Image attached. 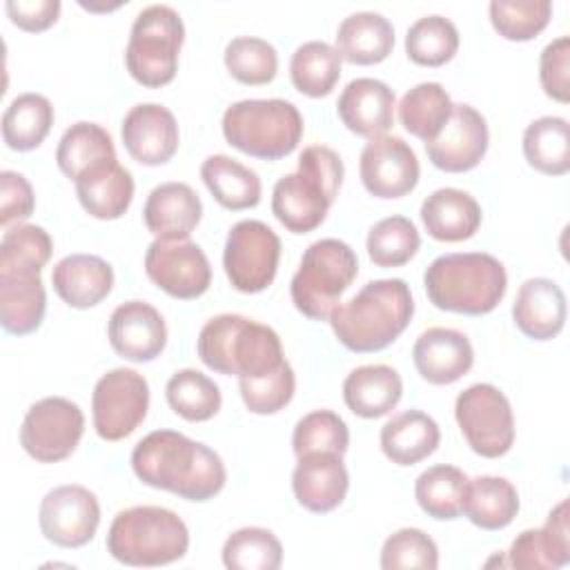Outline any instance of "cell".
<instances>
[{"instance_id": "obj_45", "label": "cell", "mask_w": 570, "mask_h": 570, "mask_svg": "<svg viewBox=\"0 0 570 570\" xmlns=\"http://www.w3.org/2000/svg\"><path fill=\"white\" fill-rule=\"evenodd\" d=\"M229 76L243 85H267L276 78L278 53L272 42L256 36L232 38L223 53Z\"/></svg>"}, {"instance_id": "obj_34", "label": "cell", "mask_w": 570, "mask_h": 570, "mask_svg": "<svg viewBox=\"0 0 570 570\" xmlns=\"http://www.w3.org/2000/svg\"><path fill=\"white\" fill-rule=\"evenodd\" d=\"M111 163H118L111 134L96 122H73L56 147V165L73 183L80 176Z\"/></svg>"}, {"instance_id": "obj_26", "label": "cell", "mask_w": 570, "mask_h": 570, "mask_svg": "<svg viewBox=\"0 0 570 570\" xmlns=\"http://www.w3.org/2000/svg\"><path fill=\"white\" fill-rule=\"evenodd\" d=\"M47 312V292L38 269L0 267V323L16 336L36 332Z\"/></svg>"}, {"instance_id": "obj_38", "label": "cell", "mask_w": 570, "mask_h": 570, "mask_svg": "<svg viewBox=\"0 0 570 570\" xmlns=\"http://www.w3.org/2000/svg\"><path fill=\"white\" fill-rule=\"evenodd\" d=\"M452 98L439 82H419L399 102V120L403 129L423 142L439 136L452 114Z\"/></svg>"}, {"instance_id": "obj_27", "label": "cell", "mask_w": 570, "mask_h": 570, "mask_svg": "<svg viewBox=\"0 0 570 570\" xmlns=\"http://www.w3.org/2000/svg\"><path fill=\"white\" fill-rule=\"evenodd\" d=\"M51 285L69 307L89 309L111 294L114 269L96 254H69L53 265Z\"/></svg>"}, {"instance_id": "obj_20", "label": "cell", "mask_w": 570, "mask_h": 570, "mask_svg": "<svg viewBox=\"0 0 570 570\" xmlns=\"http://www.w3.org/2000/svg\"><path fill=\"white\" fill-rule=\"evenodd\" d=\"M292 472V492L305 510L327 514L336 510L350 490V474L343 454L307 452L296 456Z\"/></svg>"}, {"instance_id": "obj_4", "label": "cell", "mask_w": 570, "mask_h": 570, "mask_svg": "<svg viewBox=\"0 0 570 570\" xmlns=\"http://www.w3.org/2000/svg\"><path fill=\"white\" fill-rule=\"evenodd\" d=\"M423 285L430 303L443 312L483 316L505 296L508 274L499 258L485 252H456L434 258Z\"/></svg>"}, {"instance_id": "obj_8", "label": "cell", "mask_w": 570, "mask_h": 570, "mask_svg": "<svg viewBox=\"0 0 570 570\" xmlns=\"http://www.w3.org/2000/svg\"><path fill=\"white\" fill-rule=\"evenodd\" d=\"M358 274L356 252L338 238L314 240L301 258L289 283L294 307L312 318L327 321L341 296Z\"/></svg>"}, {"instance_id": "obj_7", "label": "cell", "mask_w": 570, "mask_h": 570, "mask_svg": "<svg viewBox=\"0 0 570 570\" xmlns=\"http://www.w3.org/2000/svg\"><path fill=\"white\" fill-rule=\"evenodd\" d=\"M225 140L261 160L289 156L305 131L298 107L283 98H247L229 105L223 114Z\"/></svg>"}, {"instance_id": "obj_51", "label": "cell", "mask_w": 570, "mask_h": 570, "mask_svg": "<svg viewBox=\"0 0 570 570\" xmlns=\"http://www.w3.org/2000/svg\"><path fill=\"white\" fill-rule=\"evenodd\" d=\"M539 82L548 98L570 100V38L559 36L548 42L539 56Z\"/></svg>"}, {"instance_id": "obj_19", "label": "cell", "mask_w": 570, "mask_h": 570, "mask_svg": "<svg viewBox=\"0 0 570 570\" xmlns=\"http://www.w3.org/2000/svg\"><path fill=\"white\" fill-rule=\"evenodd\" d=\"M107 336L118 356L134 363H149L167 345V325L154 305L127 301L111 312Z\"/></svg>"}, {"instance_id": "obj_9", "label": "cell", "mask_w": 570, "mask_h": 570, "mask_svg": "<svg viewBox=\"0 0 570 570\" xmlns=\"http://www.w3.org/2000/svg\"><path fill=\"white\" fill-rule=\"evenodd\" d=\"M185 42V24L176 9L167 4L145 7L129 33L125 67L129 76L149 89L165 87L178 69V53Z\"/></svg>"}, {"instance_id": "obj_14", "label": "cell", "mask_w": 570, "mask_h": 570, "mask_svg": "<svg viewBox=\"0 0 570 570\" xmlns=\"http://www.w3.org/2000/svg\"><path fill=\"white\" fill-rule=\"evenodd\" d=\"M149 281L178 301H194L212 285V265L200 245L187 240H154L145 252Z\"/></svg>"}, {"instance_id": "obj_29", "label": "cell", "mask_w": 570, "mask_h": 570, "mask_svg": "<svg viewBox=\"0 0 570 570\" xmlns=\"http://www.w3.org/2000/svg\"><path fill=\"white\" fill-rule=\"evenodd\" d=\"M403 396L401 374L383 363L354 367L343 381V401L361 419L390 414Z\"/></svg>"}, {"instance_id": "obj_31", "label": "cell", "mask_w": 570, "mask_h": 570, "mask_svg": "<svg viewBox=\"0 0 570 570\" xmlns=\"http://www.w3.org/2000/svg\"><path fill=\"white\" fill-rule=\"evenodd\" d=\"M381 450L396 465H414L428 459L441 443L439 423L421 412L405 410L381 428Z\"/></svg>"}, {"instance_id": "obj_43", "label": "cell", "mask_w": 570, "mask_h": 570, "mask_svg": "<svg viewBox=\"0 0 570 570\" xmlns=\"http://www.w3.org/2000/svg\"><path fill=\"white\" fill-rule=\"evenodd\" d=\"M220 554L229 570H278L283 563V546L278 537L258 525L232 532L225 539Z\"/></svg>"}, {"instance_id": "obj_53", "label": "cell", "mask_w": 570, "mask_h": 570, "mask_svg": "<svg viewBox=\"0 0 570 570\" xmlns=\"http://www.w3.org/2000/svg\"><path fill=\"white\" fill-rule=\"evenodd\" d=\"M62 4L58 0H7L4 11L9 20L29 33H38L56 24Z\"/></svg>"}, {"instance_id": "obj_1", "label": "cell", "mask_w": 570, "mask_h": 570, "mask_svg": "<svg viewBox=\"0 0 570 570\" xmlns=\"http://www.w3.org/2000/svg\"><path fill=\"white\" fill-rule=\"evenodd\" d=\"M131 470L140 483L187 501L214 499L227 481L218 452L174 430H154L131 452Z\"/></svg>"}, {"instance_id": "obj_36", "label": "cell", "mask_w": 570, "mask_h": 570, "mask_svg": "<svg viewBox=\"0 0 570 570\" xmlns=\"http://www.w3.org/2000/svg\"><path fill=\"white\" fill-rule=\"evenodd\" d=\"M53 125V105L42 94L16 96L2 114V138L13 151H31L45 142Z\"/></svg>"}, {"instance_id": "obj_44", "label": "cell", "mask_w": 570, "mask_h": 570, "mask_svg": "<svg viewBox=\"0 0 570 570\" xmlns=\"http://www.w3.org/2000/svg\"><path fill=\"white\" fill-rule=\"evenodd\" d=\"M365 247L376 267H401L416 256L421 236L410 218L387 216L370 227Z\"/></svg>"}, {"instance_id": "obj_52", "label": "cell", "mask_w": 570, "mask_h": 570, "mask_svg": "<svg viewBox=\"0 0 570 570\" xmlns=\"http://www.w3.org/2000/svg\"><path fill=\"white\" fill-rule=\"evenodd\" d=\"M36 196L31 183L11 169L0 174V225L9 229L13 223L20 225L33 214Z\"/></svg>"}, {"instance_id": "obj_10", "label": "cell", "mask_w": 570, "mask_h": 570, "mask_svg": "<svg viewBox=\"0 0 570 570\" xmlns=\"http://www.w3.org/2000/svg\"><path fill=\"white\" fill-rule=\"evenodd\" d=\"M456 425L470 450L483 459H499L514 443V414L508 396L492 383L465 387L454 403Z\"/></svg>"}, {"instance_id": "obj_15", "label": "cell", "mask_w": 570, "mask_h": 570, "mask_svg": "<svg viewBox=\"0 0 570 570\" xmlns=\"http://www.w3.org/2000/svg\"><path fill=\"white\" fill-rule=\"evenodd\" d=\"M38 523L45 539L53 546L82 548L100 525V503L85 485H58L42 497Z\"/></svg>"}, {"instance_id": "obj_23", "label": "cell", "mask_w": 570, "mask_h": 570, "mask_svg": "<svg viewBox=\"0 0 570 570\" xmlns=\"http://www.w3.org/2000/svg\"><path fill=\"white\" fill-rule=\"evenodd\" d=\"M203 218V203L187 183L156 185L142 207L145 227L158 240H187Z\"/></svg>"}, {"instance_id": "obj_5", "label": "cell", "mask_w": 570, "mask_h": 570, "mask_svg": "<svg viewBox=\"0 0 570 570\" xmlns=\"http://www.w3.org/2000/svg\"><path fill=\"white\" fill-rule=\"evenodd\" d=\"M196 350L212 372L238 379L263 376L285 361L281 336L269 325L240 314L209 318L198 332Z\"/></svg>"}, {"instance_id": "obj_12", "label": "cell", "mask_w": 570, "mask_h": 570, "mask_svg": "<svg viewBox=\"0 0 570 570\" xmlns=\"http://www.w3.org/2000/svg\"><path fill=\"white\" fill-rule=\"evenodd\" d=\"M149 383L131 367H116L102 374L91 394L94 430L102 441L129 436L147 416Z\"/></svg>"}, {"instance_id": "obj_18", "label": "cell", "mask_w": 570, "mask_h": 570, "mask_svg": "<svg viewBox=\"0 0 570 570\" xmlns=\"http://www.w3.org/2000/svg\"><path fill=\"white\" fill-rule=\"evenodd\" d=\"M120 136L127 154L147 167L169 163L180 142L174 114L158 102H140L131 107L122 118Z\"/></svg>"}, {"instance_id": "obj_48", "label": "cell", "mask_w": 570, "mask_h": 570, "mask_svg": "<svg viewBox=\"0 0 570 570\" xmlns=\"http://www.w3.org/2000/svg\"><path fill=\"white\" fill-rule=\"evenodd\" d=\"M238 390L245 407L252 414H276L294 399L296 376L285 358L276 370L263 376L238 379Z\"/></svg>"}, {"instance_id": "obj_49", "label": "cell", "mask_w": 570, "mask_h": 570, "mask_svg": "<svg viewBox=\"0 0 570 570\" xmlns=\"http://www.w3.org/2000/svg\"><path fill=\"white\" fill-rule=\"evenodd\" d=\"M53 252V240L49 232L40 225L20 223L4 229L0 240V267H24L38 269L49 263Z\"/></svg>"}, {"instance_id": "obj_47", "label": "cell", "mask_w": 570, "mask_h": 570, "mask_svg": "<svg viewBox=\"0 0 570 570\" xmlns=\"http://www.w3.org/2000/svg\"><path fill=\"white\" fill-rule=\"evenodd\" d=\"M350 448L347 423L332 410H314L301 416L292 432V450L296 456L307 452L345 454Z\"/></svg>"}, {"instance_id": "obj_22", "label": "cell", "mask_w": 570, "mask_h": 570, "mask_svg": "<svg viewBox=\"0 0 570 570\" xmlns=\"http://www.w3.org/2000/svg\"><path fill=\"white\" fill-rule=\"evenodd\" d=\"M394 107L396 96L383 80L354 78L341 91L336 114L352 134L374 140L394 125Z\"/></svg>"}, {"instance_id": "obj_11", "label": "cell", "mask_w": 570, "mask_h": 570, "mask_svg": "<svg viewBox=\"0 0 570 570\" xmlns=\"http://www.w3.org/2000/svg\"><path fill=\"white\" fill-rule=\"evenodd\" d=\"M278 261L281 238L267 223L245 218L232 225L223 249V267L234 289L243 294L267 289L276 278Z\"/></svg>"}, {"instance_id": "obj_21", "label": "cell", "mask_w": 570, "mask_h": 570, "mask_svg": "<svg viewBox=\"0 0 570 570\" xmlns=\"http://www.w3.org/2000/svg\"><path fill=\"white\" fill-rule=\"evenodd\" d=\"M412 361L423 381L452 385L474 365L470 338L452 327H428L412 347Z\"/></svg>"}, {"instance_id": "obj_35", "label": "cell", "mask_w": 570, "mask_h": 570, "mask_svg": "<svg viewBox=\"0 0 570 570\" xmlns=\"http://www.w3.org/2000/svg\"><path fill=\"white\" fill-rule=\"evenodd\" d=\"M200 178L214 200L229 212L252 209L261 203L263 185L258 174L232 156H207L200 165Z\"/></svg>"}, {"instance_id": "obj_46", "label": "cell", "mask_w": 570, "mask_h": 570, "mask_svg": "<svg viewBox=\"0 0 570 570\" xmlns=\"http://www.w3.org/2000/svg\"><path fill=\"white\" fill-rule=\"evenodd\" d=\"M490 22L494 31L512 42L537 38L552 18V2L548 0H492Z\"/></svg>"}, {"instance_id": "obj_13", "label": "cell", "mask_w": 570, "mask_h": 570, "mask_svg": "<svg viewBox=\"0 0 570 570\" xmlns=\"http://www.w3.org/2000/svg\"><path fill=\"white\" fill-rule=\"evenodd\" d=\"M85 432V414L65 396H45L29 405L20 425V445L38 463H58L73 454Z\"/></svg>"}, {"instance_id": "obj_33", "label": "cell", "mask_w": 570, "mask_h": 570, "mask_svg": "<svg viewBox=\"0 0 570 570\" xmlns=\"http://www.w3.org/2000/svg\"><path fill=\"white\" fill-rule=\"evenodd\" d=\"M519 512V492L512 481L503 476H474L468 479L461 514L468 517L481 530H503L508 528Z\"/></svg>"}, {"instance_id": "obj_2", "label": "cell", "mask_w": 570, "mask_h": 570, "mask_svg": "<svg viewBox=\"0 0 570 570\" xmlns=\"http://www.w3.org/2000/svg\"><path fill=\"white\" fill-rule=\"evenodd\" d=\"M414 316V298L403 278L365 283L350 301L330 314L336 341L356 354L381 352L392 345Z\"/></svg>"}, {"instance_id": "obj_42", "label": "cell", "mask_w": 570, "mask_h": 570, "mask_svg": "<svg viewBox=\"0 0 570 570\" xmlns=\"http://www.w3.org/2000/svg\"><path fill=\"white\" fill-rule=\"evenodd\" d=\"M459 51L456 24L439 13L414 20L405 33V53L414 65L441 67Z\"/></svg>"}, {"instance_id": "obj_50", "label": "cell", "mask_w": 570, "mask_h": 570, "mask_svg": "<svg viewBox=\"0 0 570 570\" xmlns=\"http://www.w3.org/2000/svg\"><path fill=\"white\" fill-rule=\"evenodd\" d=\"M383 570H434L439 568V548L430 534L419 528L392 532L381 548Z\"/></svg>"}, {"instance_id": "obj_6", "label": "cell", "mask_w": 570, "mask_h": 570, "mask_svg": "<svg viewBox=\"0 0 570 570\" xmlns=\"http://www.w3.org/2000/svg\"><path fill=\"white\" fill-rule=\"evenodd\" d=\"M107 552L125 566L156 568L183 559L189 550L185 521L160 505L120 510L107 532Z\"/></svg>"}, {"instance_id": "obj_39", "label": "cell", "mask_w": 570, "mask_h": 570, "mask_svg": "<svg viewBox=\"0 0 570 570\" xmlns=\"http://www.w3.org/2000/svg\"><path fill=\"white\" fill-rule=\"evenodd\" d=\"M289 78L296 91L309 98L330 96L341 78V56L323 40H309L296 47L289 60Z\"/></svg>"}, {"instance_id": "obj_16", "label": "cell", "mask_w": 570, "mask_h": 570, "mask_svg": "<svg viewBox=\"0 0 570 570\" xmlns=\"http://www.w3.org/2000/svg\"><path fill=\"white\" fill-rule=\"evenodd\" d=\"M363 187L376 198H401L419 185L421 167L414 149L399 136L370 140L358 158Z\"/></svg>"}, {"instance_id": "obj_24", "label": "cell", "mask_w": 570, "mask_h": 570, "mask_svg": "<svg viewBox=\"0 0 570 570\" xmlns=\"http://www.w3.org/2000/svg\"><path fill=\"white\" fill-rule=\"evenodd\" d=\"M570 561L568 499H561L541 528L523 530L508 550V566L523 570H557Z\"/></svg>"}, {"instance_id": "obj_28", "label": "cell", "mask_w": 570, "mask_h": 570, "mask_svg": "<svg viewBox=\"0 0 570 570\" xmlns=\"http://www.w3.org/2000/svg\"><path fill=\"white\" fill-rule=\"evenodd\" d=\"M425 232L441 243H461L472 238L481 227V207L476 198L456 187H441L421 203Z\"/></svg>"}, {"instance_id": "obj_41", "label": "cell", "mask_w": 570, "mask_h": 570, "mask_svg": "<svg viewBox=\"0 0 570 570\" xmlns=\"http://www.w3.org/2000/svg\"><path fill=\"white\" fill-rule=\"evenodd\" d=\"M468 476L456 465L436 463L423 470L414 481V499L419 508L436 519L452 521L461 514V499Z\"/></svg>"}, {"instance_id": "obj_30", "label": "cell", "mask_w": 570, "mask_h": 570, "mask_svg": "<svg viewBox=\"0 0 570 570\" xmlns=\"http://www.w3.org/2000/svg\"><path fill=\"white\" fill-rule=\"evenodd\" d=\"M334 49L350 65H379L394 49V27L376 11L350 13L336 29Z\"/></svg>"}, {"instance_id": "obj_17", "label": "cell", "mask_w": 570, "mask_h": 570, "mask_svg": "<svg viewBox=\"0 0 570 570\" xmlns=\"http://www.w3.org/2000/svg\"><path fill=\"white\" fill-rule=\"evenodd\" d=\"M490 131L488 122L472 105L459 102L439 136L425 142L430 163L448 174H463L474 169L488 151Z\"/></svg>"}, {"instance_id": "obj_32", "label": "cell", "mask_w": 570, "mask_h": 570, "mask_svg": "<svg viewBox=\"0 0 570 570\" xmlns=\"http://www.w3.org/2000/svg\"><path fill=\"white\" fill-rule=\"evenodd\" d=\"M76 196L80 207L98 220L120 218L134 200V176L120 163L98 167L76 183Z\"/></svg>"}, {"instance_id": "obj_3", "label": "cell", "mask_w": 570, "mask_h": 570, "mask_svg": "<svg viewBox=\"0 0 570 570\" xmlns=\"http://www.w3.org/2000/svg\"><path fill=\"white\" fill-rule=\"evenodd\" d=\"M343 160L325 145H309L298 156V167L276 180L272 214L292 234L314 232L327 216L341 183Z\"/></svg>"}, {"instance_id": "obj_37", "label": "cell", "mask_w": 570, "mask_h": 570, "mask_svg": "<svg viewBox=\"0 0 570 570\" xmlns=\"http://www.w3.org/2000/svg\"><path fill=\"white\" fill-rule=\"evenodd\" d=\"M528 165L546 176H563L570 169V125L561 116H541L523 131Z\"/></svg>"}, {"instance_id": "obj_40", "label": "cell", "mask_w": 570, "mask_h": 570, "mask_svg": "<svg viewBox=\"0 0 570 570\" xmlns=\"http://www.w3.org/2000/svg\"><path fill=\"white\" fill-rule=\"evenodd\" d=\"M165 399L174 414L185 421L203 423L218 414L223 405L220 387L200 370L185 367L169 376L165 385Z\"/></svg>"}, {"instance_id": "obj_25", "label": "cell", "mask_w": 570, "mask_h": 570, "mask_svg": "<svg viewBox=\"0 0 570 570\" xmlns=\"http://www.w3.org/2000/svg\"><path fill=\"white\" fill-rule=\"evenodd\" d=\"M566 316V294L552 278L534 276L521 283L512 303V318L523 336L550 341L563 330Z\"/></svg>"}]
</instances>
